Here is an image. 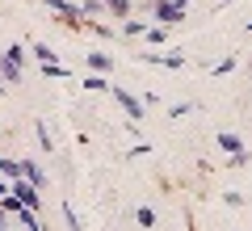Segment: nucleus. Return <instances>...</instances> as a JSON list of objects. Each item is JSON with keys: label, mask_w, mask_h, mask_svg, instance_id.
<instances>
[{"label": "nucleus", "mask_w": 252, "mask_h": 231, "mask_svg": "<svg viewBox=\"0 0 252 231\" xmlns=\"http://www.w3.org/2000/svg\"><path fill=\"white\" fill-rule=\"evenodd\" d=\"M122 34H126V38H143V34H147V26H143V21H135V13H130V17L122 21Z\"/></svg>", "instance_id": "11"}, {"label": "nucleus", "mask_w": 252, "mask_h": 231, "mask_svg": "<svg viewBox=\"0 0 252 231\" xmlns=\"http://www.w3.org/2000/svg\"><path fill=\"white\" fill-rule=\"evenodd\" d=\"M109 93H114V101L126 109V118H130V122H143V101H139L130 89H114V84H109Z\"/></svg>", "instance_id": "4"}, {"label": "nucleus", "mask_w": 252, "mask_h": 231, "mask_svg": "<svg viewBox=\"0 0 252 231\" xmlns=\"http://www.w3.org/2000/svg\"><path fill=\"white\" fill-rule=\"evenodd\" d=\"M0 177H4V181L21 177V164H17V160H9V156H0Z\"/></svg>", "instance_id": "14"}, {"label": "nucleus", "mask_w": 252, "mask_h": 231, "mask_svg": "<svg viewBox=\"0 0 252 231\" xmlns=\"http://www.w3.org/2000/svg\"><path fill=\"white\" fill-rule=\"evenodd\" d=\"M21 76H26V46L13 42V46H4V55H0V80L17 84Z\"/></svg>", "instance_id": "1"}, {"label": "nucleus", "mask_w": 252, "mask_h": 231, "mask_svg": "<svg viewBox=\"0 0 252 231\" xmlns=\"http://www.w3.org/2000/svg\"><path fill=\"white\" fill-rule=\"evenodd\" d=\"M0 84H4V80H0ZM0 93H4V89H0Z\"/></svg>", "instance_id": "26"}, {"label": "nucleus", "mask_w": 252, "mask_h": 231, "mask_svg": "<svg viewBox=\"0 0 252 231\" xmlns=\"http://www.w3.org/2000/svg\"><path fill=\"white\" fill-rule=\"evenodd\" d=\"M84 89H93V93H109V80L101 76V71H93L89 80H84Z\"/></svg>", "instance_id": "16"}, {"label": "nucleus", "mask_w": 252, "mask_h": 231, "mask_svg": "<svg viewBox=\"0 0 252 231\" xmlns=\"http://www.w3.org/2000/svg\"><path fill=\"white\" fill-rule=\"evenodd\" d=\"M248 30H252V21H248Z\"/></svg>", "instance_id": "27"}, {"label": "nucleus", "mask_w": 252, "mask_h": 231, "mask_svg": "<svg viewBox=\"0 0 252 231\" xmlns=\"http://www.w3.org/2000/svg\"><path fill=\"white\" fill-rule=\"evenodd\" d=\"M38 67H42V76H46V80H67V76H72V71L63 67V63H38Z\"/></svg>", "instance_id": "10"}, {"label": "nucleus", "mask_w": 252, "mask_h": 231, "mask_svg": "<svg viewBox=\"0 0 252 231\" xmlns=\"http://www.w3.org/2000/svg\"><path fill=\"white\" fill-rule=\"evenodd\" d=\"M34 59H38V63H59V55H55V46L34 42Z\"/></svg>", "instance_id": "13"}, {"label": "nucleus", "mask_w": 252, "mask_h": 231, "mask_svg": "<svg viewBox=\"0 0 252 231\" xmlns=\"http://www.w3.org/2000/svg\"><path fill=\"white\" fill-rule=\"evenodd\" d=\"M17 219H21V227H26V231H38V227H42V223H38V210H34V206H21Z\"/></svg>", "instance_id": "12"}, {"label": "nucleus", "mask_w": 252, "mask_h": 231, "mask_svg": "<svg viewBox=\"0 0 252 231\" xmlns=\"http://www.w3.org/2000/svg\"><path fill=\"white\" fill-rule=\"evenodd\" d=\"M63 219H67V227H72V231H84V223L76 219V210H72V206H67V202H63Z\"/></svg>", "instance_id": "19"}, {"label": "nucleus", "mask_w": 252, "mask_h": 231, "mask_svg": "<svg viewBox=\"0 0 252 231\" xmlns=\"http://www.w3.org/2000/svg\"><path fill=\"white\" fill-rule=\"evenodd\" d=\"M147 42H164V38H168V26H156V30H147Z\"/></svg>", "instance_id": "20"}, {"label": "nucleus", "mask_w": 252, "mask_h": 231, "mask_svg": "<svg viewBox=\"0 0 252 231\" xmlns=\"http://www.w3.org/2000/svg\"><path fill=\"white\" fill-rule=\"evenodd\" d=\"M93 34H97L101 42H109V38H114V30H109V26H101V21H97V26H93Z\"/></svg>", "instance_id": "23"}, {"label": "nucleus", "mask_w": 252, "mask_h": 231, "mask_svg": "<svg viewBox=\"0 0 252 231\" xmlns=\"http://www.w3.org/2000/svg\"><path fill=\"white\" fill-rule=\"evenodd\" d=\"M231 67H235V55H231V59H219V63H215V76H227Z\"/></svg>", "instance_id": "22"}, {"label": "nucleus", "mask_w": 252, "mask_h": 231, "mask_svg": "<svg viewBox=\"0 0 252 231\" xmlns=\"http://www.w3.org/2000/svg\"><path fill=\"white\" fill-rule=\"evenodd\" d=\"M101 9H105V4H101V0H80V13H84V17H97Z\"/></svg>", "instance_id": "18"}, {"label": "nucleus", "mask_w": 252, "mask_h": 231, "mask_svg": "<svg viewBox=\"0 0 252 231\" xmlns=\"http://www.w3.org/2000/svg\"><path fill=\"white\" fill-rule=\"evenodd\" d=\"M135 219H139V227H156V210H147V206H139Z\"/></svg>", "instance_id": "17"}, {"label": "nucleus", "mask_w": 252, "mask_h": 231, "mask_svg": "<svg viewBox=\"0 0 252 231\" xmlns=\"http://www.w3.org/2000/svg\"><path fill=\"white\" fill-rule=\"evenodd\" d=\"M4 194H9V185H4V177H0V198H4Z\"/></svg>", "instance_id": "25"}, {"label": "nucleus", "mask_w": 252, "mask_h": 231, "mask_svg": "<svg viewBox=\"0 0 252 231\" xmlns=\"http://www.w3.org/2000/svg\"><path fill=\"white\" fill-rule=\"evenodd\" d=\"M9 189H13V194H17V202H21V206H34V210H38V206H42V198H38V189L30 185L26 177H13V181H9Z\"/></svg>", "instance_id": "5"}, {"label": "nucleus", "mask_w": 252, "mask_h": 231, "mask_svg": "<svg viewBox=\"0 0 252 231\" xmlns=\"http://www.w3.org/2000/svg\"><path fill=\"white\" fill-rule=\"evenodd\" d=\"M0 231H9V214H4V206H0Z\"/></svg>", "instance_id": "24"}, {"label": "nucleus", "mask_w": 252, "mask_h": 231, "mask_svg": "<svg viewBox=\"0 0 252 231\" xmlns=\"http://www.w3.org/2000/svg\"><path fill=\"white\" fill-rule=\"evenodd\" d=\"M101 4H105V9L114 13L118 21H126V17H130V13H135V0H101Z\"/></svg>", "instance_id": "8"}, {"label": "nucleus", "mask_w": 252, "mask_h": 231, "mask_svg": "<svg viewBox=\"0 0 252 231\" xmlns=\"http://www.w3.org/2000/svg\"><path fill=\"white\" fill-rule=\"evenodd\" d=\"M34 134H38V143H42V147L51 151V134H46V126H42V122H34Z\"/></svg>", "instance_id": "21"}, {"label": "nucleus", "mask_w": 252, "mask_h": 231, "mask_svg": "<svg viewBox=\"0 0 252 231\" xmlns=\"http://www.w3.org/2000/svg\"><path fill=\"white\" fill-rule=\"evenodd\" d=\"M219 147L227 151V156H231L235 164H248V151H244V143H240V134H231V131H223L219 134Z\"/></svg>", "instance_id": "6"}, {"label": "nucleus", "mask_w": 252, "mask_h": 231, "mask_svg": "<svg viewBox=\"0 0 252 231\" xmlns=\"http://www.w3.org/2000/svg\"><path fill=\"white\" fill-rule=\"evenodd\" d=\"M42 4L59 13V21H63V26H76V30H80L84 21H89V17L80 13V4H72V0H42Z\"/></svg>", "instance_id": "3"}, {"label": "nucleus", "mask_w": 252, "mask_h": 231, "mask_svg": "<svg viewBox=\"0 0 252 231\" xmlns=\"http://www.w3.org/2000/svg\"><path fill=\"white\" fill-rule=\"evenodd\" d=\"M89 67H93V71H101V76H105V71L114 67V59H109V55H101V51H97V55H89Z\"/></svg>", "instance_id": "15"}, {"label": "nucleus", "mask_w": 252, "mask_h": 231, "mask_svg": "<svg viewBox=\"0 0 252 231\" xmlns=\"http://www.w3.org/2000/svg\"><path fill=\"white\" fill-rule=\"evenodd\" d=\"M185 9H189V0H156V21L177 26V21H185Z\"/></svg>", "instance_id": "2"}, {"label": "nucleus", "mask_w": 252, "mask_h": 231, "mask_svg": "<svg viewBox=\"0 0 252 231\" xmlns=\"http://www.w3.org/2000/svg\"><path fill=\"white\" fill-rule=\"evenodd\" d=\"M17 164H21V177H26V181H30V185H34V189H42V185H46V172H42V168H38V164H34V160H30V156H21V160H17Z\"/></svg>", "instance_id": "7"}, {"label": "nucleus", "mask_w": 252, "mask_h": 231, "mask_svg": "<svg viewBox=\"0 0 252 231\" xmlns=\"http://www.w3.org/2000/svg\"><path fill=\"white\" fill-rule=\"evenodd\" d=\"M143 59L147 63H160V67H185V55H177V51H172V55H143Z\"/></svg>", "instance_id": "9"}]
</instances>
